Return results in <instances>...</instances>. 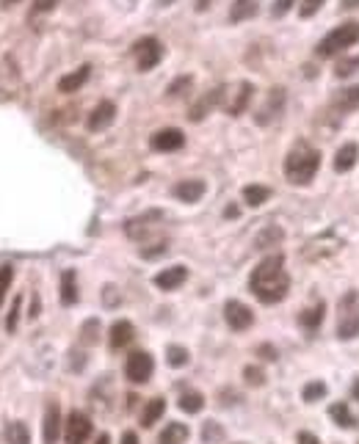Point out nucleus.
Here are the masks:
<instances>
[{
	"label": "nucleus",
	"mask_w": 359,
	"mask_h": 444,
	"mask_svg": "<svg viewBox=\"0 0 359 444\" xmlns=\"http://www.w3.org/2000/svg\"><path fill=\"white\" fill-rule=\"evenodd\" d=\"M249 287L263 304H280L290 290V276L285 271V260L280 254L265 257L249 276Z\"/></svg>",
	"instance_id": "1"
},
{
	"label": "nucleus",
	"mask_w": 359,
	"mask_h": 444,
	"mask_svg": "<svg viewBox=\"0 0 359 444\" xmlns=\"http://www.w3.org/2000/svg\"><path fill=\"white\" fill-rule=\"evenodd\" d=\"M318 166H321V152L312 149L309 144H296L285 157V177L293 185H307L318 174Z\"/></svg>",
	"instance_id": "2"
},
{
	"label": "nucleus",
	"mask_w": 359,
	"mask_h": 444,
	"mask_svg": "<svg viewBox=\"0 0 359 444\" xmlns=\"http://www.w3.org/2000/svg\"><path fill=\"white\" fill-rule=\"evenodd\" d=\"M359 42V23H343V25H337L334 30H329L321 42H318V55L321 58H332V55H337V52H343V50H348V48H354Z\"/></svg>",
	"instance_id": "3"
},
{
	"label": "nucleus",
	"mask_w": 359,
	"mask_h": 444,
	"mask_svg": "<svg viewBox=\"0 0 359 444\" xmlns=\"http://www.w3.org/2000/svg\"><path fill=\"white\" fill-rule=\"evenodd\" d=\"M359 334V290H348L340 298V315H337V337L354 340Z\"/></svg>",
	"instance_id": "4"
},
{
	"label": "nucleus",
	"mask_w": 359,
	"mask_h": 444,
	"mask_svg": "<svg viewBox=\"0 0 359 444\" xmlns=\"http://www.w3.org/2000/svg\"><path fill=\"white\" fill-rule=\"evenodd\" d=\"M133 55H136L138 70H141V72H150V70H155V67L160 64V58H163V45H160L155 36L138 39V42L133 45Z\"/></svg>",
	"instance_id": "5"
},
{
	"label": "nucleus",
	"mask_w": 359,
	"mask_h": 444,
	"mask_svg": "<svg viewBox=\"0 0 359 444\" xmlns=\"http://www.w3.org/2000/svg\"><path fill=\"white\" fill-rule=\"evenodd\" d=\"M153 370L155 362L147 350H133L128 356V362H125V375L133 384H147L153 378Z\"/></svg>",
	"instance_id": "6"
},
{
	"label": "nucleus",
	"mask_w": 359,
	"mask_h": 444,
	"mask_svg": "<svg viewBox=\"0 0 359 444\" xmlns=\"http://www.w3.org/2000/svg\"><path fill=\"white\" fill-rule=\"evenodd\" d=\"M92 436V420L80 411H72L70 420L64 422V439L67 444H86V439Z\"/></svg>",
	"instance_id": "7"
},
{
	"label": "nucleus",
	"mask_w": 359,
	"mask_h": 444,
	"mask_svg": "<svg viewBox=\"0 0 359 444\" xmlns=\"http://www.w3.org/2000/svg\"><path fill=\"white\" fill-rule=\"evenodd\" d=\"M224 318H227V326H230L232 331H246L255 323V312L246 304H241V301H227Z\"/></svg>",
	"instance_id": "8"
},
{
	"label": "nucleus",
	"mask_w": 359,
	"mask_h": 444,
	"mask_svg": "<svg viewBox=\"0 0 359 444\" xmlns=\"http://www.w3.org/2000/svg\"><path fill=\"white\" fill-rule=\"evenodd\" d=\"M182 144H185V135L177 127H163L150 138V147L155 152H177V149H182Z\"/></svg>",
	"instance_id": "9"
},
{
	"label": "nucleus",
	"mask_w": 359,
	"mask_h": 444,
	"mask_svg": "<svg viewBox=\"0 0 359 444\" xmlns=\"http://www.w3.org/2000/svg\"><path fill=\"white\" fill-rule=\"evenodd\" d=\"M282 105H285V89H271L268 91V99L265 105L257 111V124H271L280 113H282Z\"/></svg>",
	"instance_id": "10"
},
{
	"label": "nucleus",
	"mask_w": 359,
	"mask_h": 444,
	"mask_svg": "<svg viewBox=\"0 0 359 444\" xmlns=\"http://www.w3.org/2000/svg\"><path fill=\"white\" fill-rule=\"evenodd\" d=\"M116 119V105L114 102H100L92 113H89V122H86V127L92 130V133H100V130H105V127H111V122Z\"/></svg>",
	"instance_id": "11"
},
{
	"label": "nucleus",
	"mask_w": 359,
	"mask_h": 444,
	"mask_svg": "<svg viewBox=\"0 0 359 444\" xmlns=\"http://www.w3.org/2000/svg\"><path fill=\"white\" fill-rule=\"evenodd\" d=\"M42 436H45V444H55L58 436H61V409H58V403H48V409H45Z\"/></svg>",
	"instance_id": "12"
},
{
	"label": "nucleus",
	"mask_w": 359,
	"mask_h": 444,
	"mask_svg": "<svg viewBox=\"0 0 359 444\" xmlns=\"http://www.w3.org/2000/svg\"><path fill=\"white\" fill-rule=\"evenodd\" d=\"M207 185L202 182V179H180L177 185L172 188V194L180 199V201H199V199L205 196Z\"/></svg>",
	"instance_id": "13"
},
{
	"label": "nucleus",
	"mask_w": 359,
	"mask_h": 444,
	"mask_svg": "<svg viewBox=\"0 0 359 444\" xmlns=\"http://www.w3.org/2000/svg\"><path fill=\"white\" fill-rule=\"evenodd\" d=\"M185 279H188V268L185 265H172V268H163V271L155 276V287H160V290H177Z\"/></svg>",
	"instance_id": "14"
},
{
	"label": "nucleus",
	"mask_w": 359,
	"mask_h": 444,
	"mask_svg": "<svg viewBox=\"0 0 359 444\" xmlns=\"http://www.w3.org/2000/svg\"><path fill=\"white\" fill-rule=\"evenodd\" d=\"M221 97H224V89H213V91H207L205 97L199 99V102H194L191 105V113H188V119L191 122H202L207 113L221 102Z\"/></svg>",
	"instance_id": "15"
},
{
	"label": "nucleus",
	"mask_w": 359,
	"mask_h": 444,
	"mask_svg": "<svg viewBox=\"0 0 359 444\" xmlns=\"http://www.w3.org/2000/svg\"><path fill=\"white\" fill-rule=\"evenodd\" d=\"M357 157H359V147L354 141H348V144H343V147L337 149V155H334V172H351L354 166H357Z\"/></svg>",
	"instance_id": "16"
},
{
	"label": "nucleus",
	"mask_w": 359,
	"mask_h": 444,
	"mask_svg": "<svg viewBox=\"0 0 359 444\" xmlns=\"http://www.w3.org/2000/svg\"><path fill=\"white\" fill-rule=\"evenodd\" d=\"M133 337H136V328H133V323L130 321H116L111 326V348L114 350H119V348H125L133 343Z\"/></svg>",
	"instance_id": "17"
},
{
	"label": "nucleus",
	"mask_w": 359,
	"mask_h": 444,
	"mask_svg": "<svg viewBox=\"0 0 359 444\" xmlns=\"http://www.w3.org/2000/svg\"><path fill=\"white\" fill-rule=\"evenodd\" d=\"M252 97H255V86L252 83H241L238 86V91H235V97H232V102L227 105V111H230V116H241L246 108H249V102H252Z\"/></svg>",
	"instance_id": "18"
},
{
	"label": "nucleus",
	"mask_w": 359,
	"mask_h": 444,
	"mask_svg": "<svg viewBox=\"0 0 359 444\" xmlns=\"http://www.w3.org/2000/svg\"><path fill=\"white\" fill-rule=\"evenodd\" d=\"M89 72H92V67H89V64H83V67L75 70V72L64 74V77L58 80V91H64V94H72V91H77V89L89 80Z\"/></svg>",
	"instance_id": "19"
},
{
	"label": "nucleus",
	"mask_w": 359,
	"mask_h": 444,
	"mask_svg": "<svg viewBox=\"0 0 359 444\" xmlns=\"http://www.w3.org/2000/svg\"><path fill=\"white\" fill-rule=\"evenodd\" d=\"M188 436H191L188 425H182V422H169V425L163 428V433L158 436V444H185Z\"/></svg>",
	"instance_id": "20"
},
{
	"label": "nucleus",
	"mask_w": 359,
	"mask_h": 444,
	"mask_svg": "<svg viewBox=\"0 0 359 444\" xmlns=\"http://www.w3.org/2000/svg\"><path fill=\"white\" fill-rule=\"evenodd\" d=\"M260 11V0H235L230 9V23H246Z\"/></svg>",
	"instance_id": "21"
},
{
	"label": "nucleus",
	"mask_w": 359,
	"mask_h": 444,
	"mask_svg": "<svg viewBox=\"0 0 359 444\" xmlns=\"http://www.w3.org/2000/svg\"><path fill=\"white\" fill-rule=\"evenodd\" d=\"M334 108H337L340 113H351V111H357L359 108V86H351V89L340 91L337 99H334Z\"/></svg>",
	"instance_id": "22"
},
{
	"label": "nucleus",
	"mask_w": 359,
	"mask_h": 444,
	"mask_svg": "<svg viewBox=\"0 0 359 444\" xmlns=\"http://www.w3.org/2000/svg\"><path fill=\"white\" fill-rule=\"evenodd\" d=\"M77 301V284H75V271L61 273V304L72 306Z\"/></svg>",
	"instance_id": "23"
},
{
	"label": "nucleus",
	"mask_w": 359,
	"mask_h": 444,
	"mask_svg": "<svg viewBox=\"0 0 359 444\" xmlns=\"http://www.w3.org/2000/svg\"><path fill=\"white\" fill-rule=\"evenodd\" d=\"M163 411H166V400H163V397H153V400L147 403L144 414H141V425H144V428H153L155 422L163 417Z\"/></svg>",
	"instance_id": "24"
},
{
	"label": "nucleus",
	"mask_w": 359,
	"mask_h": 444,
	"mask_svg": "<svg viewBox=\"0 0 359 444\" xmlns=\"http://www.w3.org/2000/svg\"><path fill=\"white\" fill-rule=\"evenodd\" d=\"M6 439H9V444H31V431H28L26 422L14 420L6 428Z\"/></svg>",
	"instance_id": "25"
},
{
	"label": "nucleus",
	"mask_w": 359,
	"mask_h": 444,
	"mask_svg": "<svg viewBox=\"0 0 359 444\" xmlns=\"http://www.w3.org/2000/svg\"><path fill=\"white\" fill-rule=\"evenodd\" d=\"M271 196V191L265 188V185H246L243 188V201L249 204V207H260V204H265Z\"/></svg>",
	"instance_id": "26"
},
{
	"label": "nucleus",
	"mask_w": 359,
	"mask_h": 444,
	"mask_svg": "<svg viewBox=\"0 0 359 444\" xmlns=\"http://www.w3.org/2000/svg\"><path fill=\"white\" fill-rule=\"evenodd\" d=\"M329 414H332V420L340 425V428H354L357 425V417L351 414V409L346 406V403H334L332 409H329Z\"/></svg>",
	"instance_id": "27"
},
{
	"label": "nucleus",
	"mask_w": 359,
	"mask_h": 444,
	"mask_svg": "<svg viewBox=\"0 0 359 444\" xmlns=\"http://www.w3.org/2000/svg\"><path fill=\"white\" fill-rule=\"evenodd\" d=\"M180 409L185 414H199L205 409V397L199 395V392H185V395L180 397Z\"/></svg>",
	"instance_id": "28"
},
{
	"label": "nucleus",
	"mask_w": 359,
	"mask_h": 444,
	"mask_svg": "<svg viewBox=\"0 0 359 444\" xmlns=\"http://www.w3.org/2000/svg\"><path fill=\"white\" fill-rule=\"evenodd\" d=\"M324 312H326V306H324V301H318L312 309L302 312V326L309 328V331H315V328H318V323L324 321Z\"/></svg>",
	"instance_id": "29"
},
{
	"label": "nucleus",
	"mask_w": 359,
	"mask_h": 444,
	"mask_svg": "<svg viewBox=\"0 0 359 444\" xmlns=\"http://www.w3.org/2000/svg\"><path fill=\"white\" fill-rule=\"evenodd\" d=\"M202 442H205V444H219V442H224V428H221L219 422L207 420L205 425H202Z\"/></svg>",
	"instance_id": "30"
},
{
	"label": "nucleus",
	"mask_w": 359,
	"mask_h": 444,
	"mask_svg": "<svg viewBox=\"0 0 359 444\" xmlns=\"http://www.w3.org/2000/svg\"><path fill=\"white\" fill-rule=\"evenodd\" d=\"M188 359H191V356H188V350H185L182 345H169L166 348V362H169L172 367H185V365H188Z\"/></svg>",
	"instance_id": "31"
},
{
	"label": "nucleus",
	"mask_w": 359,
	"mask_h": 444,
	"mask_svg": "<svg viewBox=\"0 0 359 444\" xmlns=\"http://www.w3.org/2000/svg\"><path fill=\"white\" fill-rule=\"evenodd\" d=\"M97 331H100V321H86L83 323V328H80V340L86 343V345H94L97 343Z\"/></svg>",
	"instance_id": "32"
},
{
	"label": "nucleus",
	"mask_w": 359,
	"mask_h": 444,
	"mask_svg": "<svg viewBox=\"0 0 359 444\" xmlns=\"http://www.w3.org/2000/svg\"><path fill=\"white\" fill-rule=\"evenodd\" d=\"M359 70V55H354V58H343L337 67H334V74L337 77H348V74H354Z\"/></svg>",
	"instance_id": "33"
},
{
	"label": "nucleus",
	"mask_w": 359,
	"mask_h": 444,
	"mask_svg": "<svg viewBox=\"0 0 359 444\" xmlns=\"http://www.w3.org/2000/svg\"><path fill=\"white\" fill-rule=\"evenodd\" d=\"M11 279H14V268L11 265H0V304L6 301V293L11 287Z\"/></svg>",
	"instance_id": "34"
},
{
	"label": "nucleus",
	"mask_w": 359,
	"mask_h": 444,
	"mask_svg": "<svg viewBox=\"0 0 359 444\" xmlns=\"http://www.w3.org/2000/svg\"><path fill=\"white\" fill-rule=\"evenodd\" d=\"M271 240H282V229H280V226H268L263 235H257L255 243H257V248H265Z\"/></svg>",
	"instance_id": "35"
},
{
	"label": "nucleus",
	"mask_w": 359,
	"mask_h": 444,
	"mask_svg": "<svg viewBox=\"0 0 359 444\" xmlns=\"http://www.w3.org/2000/svg\"><path fill=\"white\" fill-rule=\"evenodd\" d=\"M324 395H326V384H324V381H312V384L304 387V400H307V403H315L318 397H324Z\"/></svg>",
	"instance_id": "36"
},
{
	"label": "nucleus",
	"mask_w": 359,
	"mask_h": 444,
	"mask_svg": "<svg viewBox=\"0 0 359 444\" xmlns=\"http://www.w3.org/2000/svg\"><path fill=\"white\" fill-rule=\"evenodd\" d=\"M20 304H23V298L17 296L14 298V304H11L9 318H6V331H17V321H20Z\"/></svg>",
	"instance_id": "37"
},
{
	"label": "nucleus",
	"mask_w": 359,
	"mask_h": 444,
	"mask_svg": "<svg viewBox=\"0 0 359 444\" xmlns=\"http://www.w3.org/2000/svg\"><path fill=\"white\" fill-rule=\"evenodd\" d=\"M321 6H324V0H302V3H299V14L307 20V17L321 11Z\"/></svg>",
	"instance_id": "38"
},
{
	"label": "nucleus",
	"mask_w": 359,
	"mask_h": 444,
	"mask_svg": "<svg viewBox=\"0 0 359 444\" xmlns=\"http://www.w3.org/2000/svg\"><path fill=\"white\" fill-rule=\"evenodd\" d=\"M243 378H246V384H252V387H263L265 384V375L260 367H246L243 370Z\"/></svg>",
	"instance_id": "39"
},
{
	"label": "nucleus",
	"mask_w": 359,
	"mask_h": 444,
	"mask_svg": "<svg viewBox=\"0 0 359 444\" xmlns=\"http://www.w3.org/2000/svg\"><path fill=\"white\" fill-rule=\"evenodd\" d=\"M194 83V77L191 74H182V77H177L172 86H169V97H177V94H182V89H188Z\"/></svg>",
	"instance_id": "40"
},
{
	"label": "nucleus",
	"mask_w": 359,
	"mask_h": 444,
	"mask_svg": "<svg viewBox=\"0 0 359 444\" xmlns=\"http://www.w3.org/2000/svg\"><path fill=\"white\" fill-rule=\"evenodd\" d=\"M293 3H296V0H277V3H274V9H271V14H274V17H285V14L290 11V6H293Z\"/></svg>",
	"instance_id": "41"
},
{
	"label": "nucleus",
	"mask_w": 359,
	"mask_h": 444,
	"mask_svg": "<svg viewBox=\"0 0 359 444\" xmlns=\"http://www.w3.org/2000/svg\"><path fill=\"white\" fill-rule=\"evenodd\" d=\"M296 444H321V439H318L315 433H309V431H302V433L296 436Z\"/></svg>",
	"instance_id": "42"
},
{
	"label": "nucleus",
	"mask_w": 359,
	"mask_h": 444,
	"mask_svg": "<svg viewBox=\"0 0 359 444\" xmlns=\"http://www.w3.org/2000/svg\"><path fill=\"white\" fill-rule=\"evenodd\" d=\"M58 6V0H33V9L36 11H53Z\"/></svg>",
	"instance_id": "43"
},
{
	"label": "nucleus",
	"mask_w": 359,
	"mask_h": 444,
	"mask_svg": "<svg viewBox=\"0 0 359 444\" xmlns=\"http://www.w3.org/2000/svg\"><path fill=\"white\" fill-rule=\"evenodd\" d=\"M257 353H260L263 359H268V362H271V359H277V350H274L271 345H260V350H257Z\"/></svg>",
	"instance_id": "44"
},
{
	"label": "nucleus",
	"mask_w": 359,
	"mask_h": 444,
	"mask_svg": "<svg viewBox=\"0 0 359 444\" xmlns=\"http://www.w3.org/2000/svg\"><path fill=\"white\" fill-rule=\"evenodd\" d=\"M114 293H116V287H111V284H108V287H105V301H108V306H114V304H116V296H114Z\"/></svg>",
	"instance_id": "45"
},
{
	"label": "nucleus",
	"mask_w": 359,
	"mask_h": 444,
	"mask_svg": "<svg viewBox=\"0 0 359 444\" xmlns=\"http://www.w3.org/2000/svg\"><path fill=\"white\" fill-rule=\"evenodd\" d=\"M122 444H138V436H136L133 431H128V433L122 436Z\"/></svg>",
	"instance_id": "46"
},
{
	"label": "nucleus",
	"mask_w": 359,
	"mask_h": 444,
	"mask_svg": "<svg viewBox=\"0 0 359 444\" xmlns=\"http://www.w3.org/2000/svg\"><path fill=\"white\" fill-rule=\"evenodd\" d=\"M340 6H343V9H357L359 0H340Z\"/></svg>",
	"instance_id": "47"
},
{
	"label": "nucleus",
	"mask_w": 359,
	"mask_h": 444,
	"mask_svg": "<svg viewBox=\"0 0 359 444\" xmlns=\"http://www.w3.org/2000/svg\"><path fill=\"white\" fill-rule=\"evenodd\" d=\"M31 318H36L39 315V298H33V306H31V312H28Z\"/></svg>",
	"instance_id": "48"
},
{
	"label": "nucleus",
	"mask_w": 359,
	"mask_h": 444,
	"mask_svg": "<svg viewBox=\"0 0 359 444\" xmlns=\"http://www.w3.org/2000/svg\"><path fill=\"white\" fill-rule=\"evenodd\" d=\"M207 6H210V0H197V11H205Z\"/></svg>",
	"instance_id": "49"
},
{
	"label": "nucleus",
	"mask_w": 359,
	"mask_h": 444,
	"mask_svg": "<svg viewBox=\"0 0 359 444\" xmlns=\"http://www.w3.org/2000/svg\"><path fill=\"white\" fill-rule=\"evenodd\" d=\"M351 395H354V400H359V378L354 381V387H351Z\"/></svg>",
	"instance_id": "50"
},
{
	"label": "nucleus",
	"mask_w": 359,
	"mask_h": 444,
	"mask_svg": "<svg viewBox=\"0 0 359 444\" xmlns=\"http://www.w3.org/2000/svg\"><path fill=\"white\" fill-rule=\"evenodd\" d=\"M227 218H238V207H227Z\"/></svg>",
	"instance_id": "51"
},
{
	"label": "nucleus",
	"mask_w": 359,
	"mask_h": 444,
	"mask_svg": "<svg viewBox=\"0 0 359 444\" xmlns=\"http://www.w3.org/2000/svg\"><path fill=\"white\" fill-rule=\"evenodd\" d=\"M97 444H111V436H108V433H103V436L97 439Z\"/></svg>",
	"instance_id": "52"
},
{
	"label": "nucleus",
	"mask_w": 359,
	"mask_h": 444,
	"mask_svg": "<svg viewBox=\"0 0 359 444\" xmlns=\"http://www.w3.org/2000/svg\"><path fill=\"white\" fill-rule=\"evenodd\" d=\"M175 0H158V6H172Z\"/></svg>",
	"instance_id": "53"
},
{
	"label": "nucleus",
	"mask_w": 359,
	"mask_h": 444,
	"mask_svg": "<svg viewBox=\"0 0 359 444\" xmlns=\"http://www.w3.org/2000/svg\"><path fill=\"white\" fill-rule=\"evenodd\" d=\"M6 3H17V0H6Z\"/></svg>",
	"instance_id": "54"
}]
</instances>
